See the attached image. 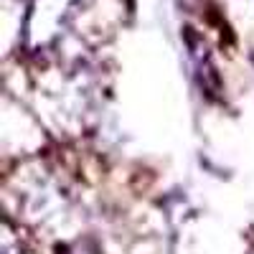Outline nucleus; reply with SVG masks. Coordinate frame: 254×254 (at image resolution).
<instances>
[{
    "label": "nucleus",
    "mask_w": 254,
    "mask_h": 254,
    "mask_svg": "<svg viewBox=\"0 0 254 254\" xmlns=\"http://www.w3.org/2000/svg\"><path fill=\"white\" fill-rule=\"evenodd\" d=\"M76 0H33L28 5L23 38L31 51L46 49L59 38L61 28L66 26Z\"/></svg>",
    "instance_id": "nucleus-1"
}]
</instances>
